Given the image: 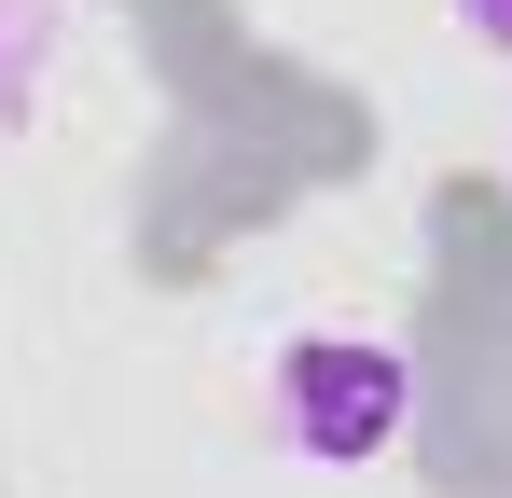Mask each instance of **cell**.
<instances>
[{
	"instance_id": "cell-1",
	"label": "cell",
	"mask_w": 512,
	"mask_h": 498,
	"mask_svg": "<svg viewBox=\"0 0 512 498\" xmlns=\"http://www.w3.org/2000/svg\"><path fill=\"white\" fill-rule=\"evenodd\" d=\"M277 415H291L319 457H374V443H388V415H402V374H388V346H291Z\"/></svg>"
},
{
	"instance_id": "cell-2",
	"label": "cell",
	"mask_w": 512,
	"mask_h": 498,
	"mask_svg": "<svg viewBox=\"0 0 512 498\" xmlns=\"http://www.w3.org/2000/svg\"><path fill=\"white\" fill-rule=\"evenodd\" d=\"M42 42H56V0H0V125L28 111V83H42Z\"/></svg>"
},
{
	"instance_id": "cell-3",
	"label": "cell",
	"mask_w": 512,
	"mask_h": 498,
	"mask_svg": "<svg viewBox=\"0 0 512 498\" xmlns=\"http://www.w3.org/2000/svg\"><path fill=\"white\" fill-rule=\"evenodd\" d=\"M457 14H471V28H485V42L512 56V0H457Z\"/></svg>"
}]
</instances>
